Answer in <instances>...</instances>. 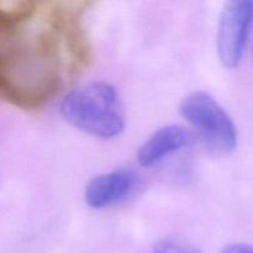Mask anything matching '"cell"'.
<instances>
[{"mask_svg": "<svg viewBox=\"0 0 253 253\" xmlns=\"http://www.w3.org/2000/svg\"><path fill=\"white\" fill-rule=\"evenodd\" d=\"M86 47L78 4L0 2V99L39 109L81 68Z\"/></svg>", "mask_w": 253, "mask_h": 253, "instance_id": "6da1fadb", "label": "cell"}, {"mask_svg": "<svg viewBox=\"0 0 253 253\" xmlns=\"http://www.w3.org/2000/svg\"><path fill=\"white\" fill-rule=\"evenodd\" d=\"M64 120L98 138H114L125 128L118 90L108 82H94L67 94L61 104Z\"/></svg>", "mask_w": 253, "mask_h": 253, "instance_id": "7a4b0ae2", "label": "cell"}, {"mask_svg": "<svg viewBox=\"0 0 253 253\" xmlns=\"http://www.w3.org/2000/svg\"><path fill=\"white\" fill-rule=\"evenodd\" d=\"M180 114L202 136L211 152L229 155L237 147V128L229 114L205 91H193L183 99Z\"/></svg>", "mask_w": 253, "mask_h": 253, "instance_id": "3957f363", "label": "cell"}, {"mask_svg": "<svg viewBox=\"0 0 253 253\" xmlns=\"http://www.w3.org/2000/svg\"><path fill=\"white\" fill-rule=\"evenodd\" d=\"M253 22V0H232L225 4L217 26V53L227 68L240 64Z\"/></svg>", "mask_w": 253, "mask_h": 253, "instance_id": "277c9868", "label": "cell"}, {"mask_svg": "<svg viewBox=\"0 0 253 253\" xmlns=\"http://www.w3.org/2000/svg\"><path fill=\"white\" fill-rule=\"evenodd\" d=\"M138 175L132 169L113 170L94 177L86 184L84 199L91 209H105L130 197L137 187Z\"/></svg>", "mask_w": 253, "mask_h": 253, "instance_id": "5b68a950", "label": "cell"}, {"mask_svg": "<svg viewBox=\"0 0 253 253\" xmlns=\"http://www.w3.org/2000/svg\"><path fill=\"white\" fill-rule=\"evenodd\" d=\"M194 142L192 131L180 125L163 126L140 147L137 160L142 167H152L168 156L189 147Z\"/></svg>", "mask_w": 253, "mask_h": 253, "instance_id": "8992f818", "label": "cell"}, {"mask_svg": "<svg viewBox=\"0 0 253 253\" xmlns=\"http://www.w3.org/2000/svg\"><path fill=\"white\" fill-rule=\"evenodd\" d=\"M152 253H197L185 245L172 239H165L158 241L153 247Z\"/></svg>", "mask_w": 253, "mask_h": 253, "instance_id": "52a82bcc", "label": "cell"}, {"mask_svg": "<svg viewBox=\"0 0 253 253\" xmlns=\"http://www.w3.org/2000/svg\"><path fill=\"white\" fill-rule=\"evenodd\" d=\"M221 253H253V246L246 244L227 245Z\"/></svg>", "mask_w": 253, "mask_h": 253, "instance_id": "ba28073f", "label": "cell"}]
</instances>
